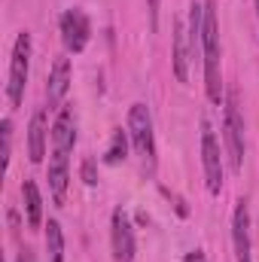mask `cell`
I'll use <instances>...</instances> for the list:
<instances>
[{
  "instance_id": "cell-1",
  "label": "cell",
  "mask_w": 259,
  "mask_h": 262,
  "mask_svg": "<svg viewBox=\"0 0 259 262\" xmlns=\"http://www.w3.org/2000/svg\"><path fill=\"white\" fill-rule=\"evenodd\" d=\"M201 61H204V92L210 104L226 101L223 89V49H220V21L213 0H204V34H201Z\"/></svg>"
},
{
  "instance_id": "cell-2",
  "label": "cell",
  "mask_w": 259,
  "mask_h": 262,
  "mask_svg": "<svg viewBox=\"0 0 259 262\" xmlns=\"http://www.w3.org/2000/svg\"><path fill=\"white\" fill-rule=\"evenodd\" d=\"M128 137L146 174H156V131H153V113L143 101L131 104L128 110Z\"/></svg>"
},
{
  "instance_id": "cell-3",
  "label": "cell",
  "mask_w": 259,
  "mask_h": 262,
  "mask_svg": "<svg viewBox=\"0 0 259 262\" xmlns=\"http://www.w3.org/2000/svg\"><path fill=\"white\" fill-rule=\"evenodd\" d=\"M28 76H31V34L21 31V34L15 37L12 58H9V79H6V98H9V107H21Z\"/></svg>"
},
{
  "instance_id": "cell-4",
  "label": "cell",
  "mask_w": 259,
  "mask_h": 262,
  "mask_svg": "<svg viewBox=\"0 0 259 262\" xmlns=\"http://www.w3.org/2000/svg\"><path fill=\"white\" fill-rule=\"evenodd\" d=\"M223 104H226L223 137H226L229 165H232V174H241V168H244V116H241V107H238V95L229 92Z\"/></svg>"
},
{
  "instance_id": "cell-5",
  "label": "cell",
  "mask_w": 259,
  "mask_h": 262,
  "mask_svg": "<svg viewBox=\"0 0 259 262\" xmlns=\"http://www.w3.org/2000/svg\"><path fill=\"white\" fill-rule=\"evenodd\" d=\"M201 168H204V186L210 195L223 192L226 183V168H223V152H220V140L210 131V125H201Z\"/></svg>"
},
{
  "instance_id": "cell-6",
  "label": "cell",
  "mask_w": 259,
  "mask_h": 262,
  "mask_svg": "<svg viewBox=\"0 0 259 262\" xmlns=\"http://www.w3.org/2000/svg\"><path fill=\"white\" fill-rule=\"evenodd\" d=\"M58 34L70 55H79L92 40V21L82 9H64L58 18Z\"/></svg>"
},
{
  "instance_id": "cell-7",
  "label": "cell",
  "mask_w": 259,
  "mask_h": 262,
  "mask_svg": "<svg viewBox=\"0 0 259 262\" xmlns=\"http://www.w3.org/2000/svg\"><path fill=\"white\" fill-rule=\"evenodd\" d=\"M110 247H113V259L116 262H131L134 259V226H131L125 207H116L110 216Z\"/></svg>"
},
{
  "instance_id": "cell-8",
  "label": "cell",
  "mask_w": 259,
  "mask_h": 262,
  "mask_svg": "<svg viewBox=\"0 0 259 262\" xmlns=\"http://www.w3.org/2000/svg\"><path fill=\"white\" fill-rule=\"evenodd\" d=\"M232 244H235V262H253V244H250V207L241 198L232 213Z\"/></svg>"
},
{
  "instance_id": "cell-9",
  "label": "cell",
  "mask_w": 259,
  "mask_h": 262,
  "mask_svg": "<svg viewBox=\"0 0 259 262\" xmlns=\"http://www.w3.org/2000/svg\"><path fill=\"white\" fill-rule=\"evenodd\" d=\"M73 146H76V113H73L70 104H64L58 110L55 122H52V152L70 156Z\"/></svg>"
},
{
  "instance_id": "cell-10",
  "label": "cell",
  "mask_w": 259,
  "mask_h": 262,
  "mask_svg": "<svg viewBox=\"0 0 259 262\" xmlns=\"http://www.w3.org/2000/svg\"><path fill=\"white\" fill-rule=\"evenodd\" d=\"M49 116H46V110L40 107V110H34V116H31V122H28V159L34 162V165H40L43 159H46V146H49Z\"/></svg>"
},
{
  "instance_id": "cell-11",
  "label": "cell",
  "mask_w": 259,
  "mask_h": 262,
  "mask_svg": "<svg viewBox=\"0 0 259 262\" xmlns=\"http://www.w3.org/2000/svg\"><path fill=\"white\" fill-rule=\"evenodd\" d=\"M67 186H70V156L52 152V159H49V192H52L55 204H64Z\"/></svg>"
},
{
  "instance_id": "cell-12",
  "label": "cell",
  "mask_w": 259,
  "mask_h": 262,
  "mask_svg": "<svg viewBox=\"0 0 259 262\" xmlns=\"http://www.w3.org/2000/svg\"><path fill=\"white\" fill-rule=\"evenodd\" d=\"M67 89H70V61L67 58H58L52 64L49 82H46V101H49V107H58L64 101Z\"/></svg>"
},
{
  "instance_id": "cell-13",
  "label": "cell",
  "mask_w": 259,
  "mask_h": 262,
  "mask_svg": "<svg viewBox=\"0 0 259 262\" xmlns=\"http://www.w3.org/2000/svg\"><path fill=\"white\" fill-rule=\"evenodd\" d=\"M189 58H192V49H189L186 28L177 21L174 25V73L180 82H189Z\"/></svg>"
},
{
  "instance_id": "cell-14",
  "label": "cell",
  "mask_w": 259,
  "mask_h": 262,
  "mask_svg": "<svg viewBox=\"0 0 259 262\" xmlns=\"http://www.w3.org/2000/svg\"><path fill=\"white\" fill-rule=\"evenodd\" d=\"M21 195H25L28 226H31V229H40V226H43V195H40V186H37L34 180H25V183H21Z\"/></svg>"
},
{
  "instance_id": "cell-15",
  "label": "cell",
  "mask_w": 259,
  "mask_h": 262,
  "mask_svg": "<svg viewBox=\"0 0 259 262\" xmlns=\"http://www.w3.org/2000/svg\"><path fill=\"white\" fill-rule=\"evenodd\" d=\"M43 229H46V253H49V262H64V232H61L58 220H49Z\"/></svg>"
},
{
  "instance_id": "cell-16",
  "label": "cell",
  "mask_w": 259,
  "mask_h": 262,
  "mask_svg": "<svg viewBox=\"0 0 259 262\" xmlns=\"http://www.w3.org/2000/svg\"><path fill=\"white\" fill-rule=\"evenodd\" d=\"M128 131L116 128L113 131V137H110V146H107V152H104V165H119V162H125V152H128Z\"/></svg>"
},
{
  "instance_id": "cell-17",
  "label": "cell",
  "mask_w": 259,
  "mask_h": 262,
  "mask_svg": "<svg viewBox=\"0 0 259 262\" xmlns=\"http://www.w3.org/2000/svg\"><path fill=\"white\" fill-rule=\"evenodd\" d=\"M0 140H3L0 159H3V174H6L9 171V159H12V119H3L0 122Z\"/></svg>"
},
{
  "instance_id": "cell-18",
  "label": "cell",
  "mask_w": 259,
  "mask_h": 262,
  "mask_svg": "<svg viewBox=\"0 0 259 262\" xmlns=\"http://www.w3.org/2000/svg\"><path fill=\"white\" fill-rule=\"evenodd\" d=\"M82 180H85V186H95L98 183V177H95V159H85L82 162Z\"/></svg>"
},
{
  "instance_id": "cell-19",
  "label": "cell",
  "mask_w": 259,
  "mask_h": 262,
  "mask_svg": "<svg viewBox=\"0 0 259 262\" xmlns=\"http://www.w3.org/2000/svg\"><path fill=\"white\" fill-rule=\"evenodd\" d=\"M159 3H162V0H146V9H149V28H153V31L159 28Z\"/></svg>"
},
{
  "instance_id": "cell-20",
  "label": "cell",
  "mask_w": 259,
  "mask_h": 262,
  "mask_svg": "<svg viewBox=\"0 0 259 262\" xmlns=\"http://www.w3.org/2000/svg\"><path fill=\"white\" fill-rule=\"evenodd\" d=\"M183 262H207V256H204L201 250H189V253H186V259H183Z\"/></svg>"
},
{
  "instance_id": "cell-21",
  "label": "cell",
  "mask_w": 259,
  "mask_h": 262,
  "mask_svg": "<svg viewBox=\"0 0 259 262\" xmlns=\"http://www.w3.org/2000/svg\"><path fill=\"white\" fill-rule=\"evenodd\" d=\"M15 262H34V256H31L28 250H21V253H18V259H15Z\"/></svg>"
},
{
  "instance_id": "cell-22",
  "label": "cell",
  "mask_w": 259,
  "mask_h": 262,
  "mask_svg": "<svg viewBox=\"0 0 259 262\" xmlns=\"http://www.w3.org/2000/svg\"><path fill=\"white\" fill-rule=\"evenodd\" d=\"M256 15H259V0H256Z\"/></svg>"
}]
</instances>
